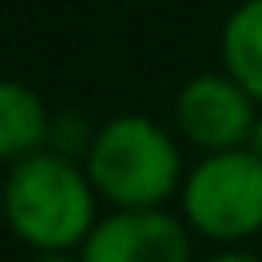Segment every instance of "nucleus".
I'll list each match as a JSON object with an SVG mask.
<instances>
[{"label": "nucleus", "instance_id": "obj_7", "mask_svg": "<svg viewBox=\"0 0 262 262\" xmlns=\"http://www.w3.org/2000/svg\"><path fill=\"white\" fill-rule=\"evenodd\" d=\"M224 74L239 81L262 108V0H243L228 16L220 35Z\"/></svg>", "mask_w": 262, "mask_h": 262}, {"label": "nucleus", "instance_id": "obj_5", "mask_svg": "<svg viewBox=\"0 0 262 262\" xmlns=\"http://www.w3.org/2000/svg\"><path fill=\"white\" fill-rule=\"evenodd\" d=\"M77 254L81 262H193V231L166 208H116Z\"/></svg>", "mask_w": 262, "mask_h": 262}, {"label": "nucleus", "instance_id": "obj_11", "mask_svg": "<svg viewBox=\"0 0 262 262\" xmlns=\"http://www.w3.org/2000/svg\"><path fill=\"white\" fill-rule=\"evenodd\" d=\"M243 150H251L254 158H262V116L254 120V127H251V139H247V147Z\"/></svg>", "mask_w": 262, "mask_h": 262}, {"label": "nucleus", "instance_id": "obj_1", "mask_svg": "<svg viewBox=\"0 0 262 262\" xmlns=\"http://www.w3.org/2000/svg\"><path fill=\"white\" fill-rule=\"evenodd\" d=\"M4 220L35 254L47 251H81L97 228V189L85 166L58 158L50 150L12 166L0 189Z\"/></svg>", "mask_w": 262, "mask_h": 262}, {"label": "nucleus", "instance_id": "obj_6", "mask_svg": "<svg viewBox=\"0 0 262 262\" xmlns=\"http://www.w3.org/2000/svg\"><path fill=\"white\" fill-rule=\"evenodd\" d=\"M47 131L50 112L39 93L24 81H0V162L12 170L47 150Z\"/></svg>", "mask_w": 262, "mask_h": 262}, {"label": "nucleus", "instance_id": "obj_9", "mask_svg": "<svg viewBox=\"0 0 262 262\" xmlns=\"http://www.w3.org/2000/svg\"><path fill=\"white\" fill-rule=\"evenodd\" d=\"M205 262H262L258 254H247V251H220V254H208Z\"/></svg>", "mask_w": 262, "mask_h": 262}, {"label": "nucleus", "instance_id": "obj_8", "mask_svg": "<svg viewBox=\"0 0 262 262\" xmlns=\"http://www.w3.org/2000/svg\"><path fill=\"white\" fill-rule=\"evenodd\" d=\"M93 135H97V127H93L85 116H50V131H47V150L58 158H70V162H81L85 166V155H89L93 147Z\"/></svg>", "mask_w": 262, "mask_h": 262}, {"label": "nucleus", "instance_id": "obj_2", "mask_svg": "<svg viewBox=\"0 0 262 262\" xmlns=\"http://www.w3.org/2000/svg\"><path fill=\"white\" fill-rule=\"evenodd\" d=\"M85 173L97 196L112 208H162L166 196H173L185 181L173 135H166V127L150 116L135 112L112 116L97 127Z\"/></svg>", "mask_w": 262, "mask_h": 262}, {"label": "nucleus", "instance_id": "obj_10", "mask_svg": "<svg viewBox=\"0 0 262 262\" xmlns=\"http://www.w3.org/2000/svg\"><path fill=\"white\" fill-rule=\"evenodd\" d=\"M31 262H81L77 251H47V254H35Z\"/></svg>", "mask_w": 262, "mask_h": 262}, {"label": "nucleus", "instance_id": "obj_3", "mask_svg": "<svg viewBox=\"0 0 262 262\" xmlns=\"http://www.w3.org/2000/svg\"><path fill=\"white\" fill-rule=\"evenodd\" d=\"M189 231L216 243H239L262 231V158L251 150L205 155L181 181Z\"/></svg>", "mask_w": 262, "mask_h": 262}, {"label": "nucleus", "instance_id": "obj_4", "mask_svg": "<svg viewBox=\"0 0 262 262\" xmlns=\"http://www.w3.org/2000/svg\"><path fill=\"white\" fill-rule=\"evenodd\" d=\"M258 104L239 81L228 74H196L193 81L181 85L173 100V120L178 131L205 155H224V150H243L251 139V127L258 120Z\"/></svg>", "mask_w": 262, "mask_h": 262}]
</instances>
